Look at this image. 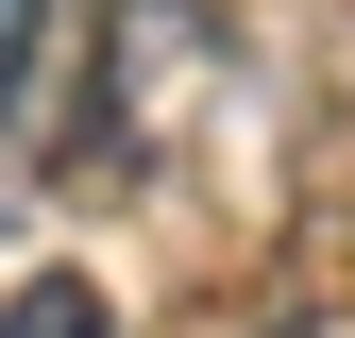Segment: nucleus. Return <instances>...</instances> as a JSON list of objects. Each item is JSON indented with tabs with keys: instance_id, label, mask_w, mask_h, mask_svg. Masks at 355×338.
<instances>
[{
	"instance_id": "f257e3e1",
	"label": "nucleus",
	"mask_w": 355,
	"mask_h": 338,
	"mask_svg": "<svg viewBox=\"0 0 355 338\" xmlns=\"http://www.w3.org/2000/svg\"><path fill=\"white\" fill-rule=\"evenodd\" d=\"M102 51H119V136L220 51V0H102Z\"/></svg>"
},
{
	"instance_id": "f03ea898",
	"label": "nucleus",
	"mask_w": 355,
	"mask_h": 338,
	"mask_svg": "<svg viewBox=\"0 0 355 338\" xmlns=\"http://www.w3.org/2000/svg\"><path fill=\"white\" fill-rule=\"evenodd\" d=\"M0 338H102V287H85V271H51V287H17V305H0Z\"/></svg>"
},
{
	"instance_id": "7ed1b4c3",
	"label": "nucleus",
	"mask_w": 355,
	"mask_h": 338,
	"mask_svg": "<svg viewBox=\"0 0 355 338\" xmlns=\"http://www.w3.org/2000/svg\"><path fill=\"white\" fill-rule=\"evenodd\" d=\"M34 51H51V0H0V118H17V84H34Z\"/></svg>"
}]
</instances>
